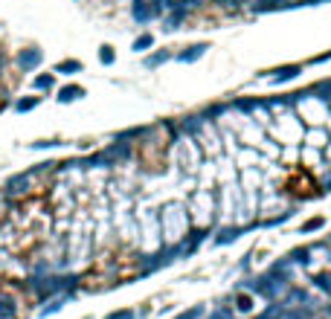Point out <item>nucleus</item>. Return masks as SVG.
Returning <instances> with one entry per match:
<instances>
[{
    "mask_svg": "<svg viewBox=\"0 0 331 319\" xmlns=\"http://www.w3.org/2000/svg\"><path fill=\"white\" fill-rule=\"evenodd\" d=\"M52 81H55V76H52V73H47V76H38L32 84H35V90H49V87H52Z\"/></svg>",
    "mask_w": 331,
    "mask_h": 319,
    "instance_id": "nucleus-9",
    "label": "nucleus"
},
{
    "mask_svg": "<svg viewBox=\"0 0 331 319\" xmlns=\"http://www.w3.org/2000/svg\"><path fill=\"white\" fill-rule=\"evenodd\" d=\"M32 180H35V177H32L29 171L9 177V180H6V186H3V197H12V200L26 197V195H29V189H32Z\"/></svg>",
    "mask_w": 331,
    "mask_h": 319,
    "instance_id": "nucleus-1",
    "label": "nucleus"
},
{
    "mask_svg": "<svg viewBox=\"0 0 331 319\" xmlns=\"http://www.w3.org/2000/svg\"><path fill=\"white\" fill-rule=\"evenodd\" d=\"M317 227H323V218H314V221H308V224H305L302 229L308 232V229H317Z\"/></svg>",
    "mask_w": 331,
    "mask_h": 319,
    "instance_id": "nucleus-14",
    "label": "nucleus"
},
{
    "mask_svg": "<svg viewBox=\"0 0 331 319\" xmlns=\"http://www.w3.org/2000/svg\"><path fill=\"white\" fill-rule=\"evenodd\" d=\"M15 64H17V70H23V73L35 70V67L41 64V49H35V46L20 49V52H17V58H15Z\"/></svg>",
    "mask_w": 331,
    "mask_h": 319,
    "instance_id": "nucleus-2",
    "label": "nucleus"
},
{
    "mask_svg": "<svg viewBox=\"0 0 331 319\" xmlns=\"http://www.w3.org/2000/svg\"><path fill=\"white\" fill-rule=\"evenodd\" d=\"M0 209H3V195H0Z\"/></svg>",
    "mask_w": 331,
    "mask_h": 319,
    "instance_id": "nucleus-16",
    "label": "nucleus"
},
{
    "mask_svg": "<svg viewBox=\"0 0 331 319\" xmlns=\"http://www.w3.org/2000/svg\"><path fill=\"white\" fill-rule=\"evenodd\" d=\"M326 139H329V134H326L323 128H317V131H311V134H308V145L323 148V145H326Z\"/></svg>",
    "mask_w": 331,
    "mask_h": 319,
    "instance_id": "nucleus-7",
    "label": "nucleus"
},
{
    "mask_svg": "<svg viewBox=\"0 0 331 319\" xmlns=\"http://www.w3.org/2000/svg\"><path fill=\"white\" fill-rule=\"evenodd\" d=\"M79 70H81V64H79V61H61V64H55V73H64V76L79 73Z\"/></svg>",
    "mask_w": 331,
    "mask_h": 319,
    "instance_id": "nucleus-8",
    "label": "nucleus"
},
{
    "mask_svg": "<svg viewBox=\"0 0 331 319\" xmlns=\"http://www.w3.org/2000/svg\"><path fill=\"white\" fill-rule=\"evenodd\" d=\"M299 70H302L299 64H294V67H282V70H276L279 76H273V81H288V78H297V76H299Z\"/></svg>",
    "mask_w": 331,
    "mask_h": 319,
    "instance_id": "nucleus-5",
    "label": "nucleus"
},
{
    "mask_svg": "<svg viewBox=\"0 0 331 319\" xmlns=\"http://www.w3.org/2000/svg\"><path fill=\"white\" fill-rule=\"evenodd\" d=\"M32 107H38V96L17 99V105H15V110H17V113H26V110H32Z\"/></svg>",
    "mask_w": 331,
    "mask_h": 319,
    "instance_id": "nucleus-6",
    "label": "nucleus"
},
{
    "mask_svg": "<svg viewBox=\"0 0 331 319\" xmlns=\"http://www.w3.org/2000/svg\"><path fill=\"white\" fill-rule=\"evenodd\" d=\"M79 96H84V90H81L79 84H67V87L58 90V102H73V99H79Z\"/></svg>",
    "mask_w": 331,
    "mask_h": 319,
    "instance_id": "nucleus-4",
    "label": "nucleus"
},
{
    "mask_svg": "<svg viewBox=\"0 0 331 319\" xmlns=\"http://www.w3.org/2000/svg\"><path fill=\"white\" fill-rule=\"evenodd\" d=\"M3 64H6V55L0 52V73H3Z\"/></svg>",
    "mask_w": 331,
    "mask_h": 319,
    "instance_id": "nucleus-15",
    "label": "nucleus"
},
{
    "mask_svg": "<svg viewBox=\"0 0 331 319\" xmlns=\"http://www.w3.org/2000/svg\"><path fill=\"white\" fill-rule=\"evenodd\" d=\"M17 314V299L9 290H0V319H9Z\"/></svg>",
    "mask_w": 331,
    "mask_h": 319,
    "instance_id": "nucleus-3",
    "label": "nucleus"
},
{
    "mask_svg": "<svg viewBox=\"0 0 331 319\" xmlns=\"http://www.w3.org/2000/svg\"><path fill=\"white\" fill-rule=\"evenodd\" d=\"M151 44H154V38H151V35H142V38H137L134 49H145V46H151Z\"/></svg>",
    "mask_w": 331,
    "mask_h": 319,
    "instance_id": "nucleus-13",
    "label": "nucleus"
},
{
    "mask_svg": "<svg viewBox=\"0 0 331 319\" xmlns=\"http://www.w3.org/2000/svg\"><path fill=\"white\" fill-rule=\"evenodd\" d=\"M99 58H102V64H113V46H102Z\"/></svg>",
    "mask_w": 331,
    "mask_h": 319,
    "instance_id": "nucleus-11",
    "label": "nucleus"
},
{
    "mask_svg": "<svg viewBox=\"0 0 331 319\" xmlns=\"http://www.w3.org/2000/svg\"><path fill=\"white\" fill-rule=\"evenodd\" d=\"M204 49H206V44H198V46H189V52H183V55H180V61H192V58H198V55H204Z\"/></svg>",
    "mask_w": 331,
    "mask_h": 319,
    "instance_id": "nucleus-10",
    "label": "nucleus"
},
{
    "mask_svg": "<svg viewBox=\"0 0 331 319\" xmlns=\"http://www.w3.org/2000/svg\"><path fill=\"white\" fill-rule=\"evenodd\" d=\"M169 58V52H157L154 58H145V67H157V64H163Z\"/></svg>",
    "mask_w": 331,
    "mask_h": 319,
    "instance_id": "nucleus-12",
    "label": "nucleus"
}]
</instances>
